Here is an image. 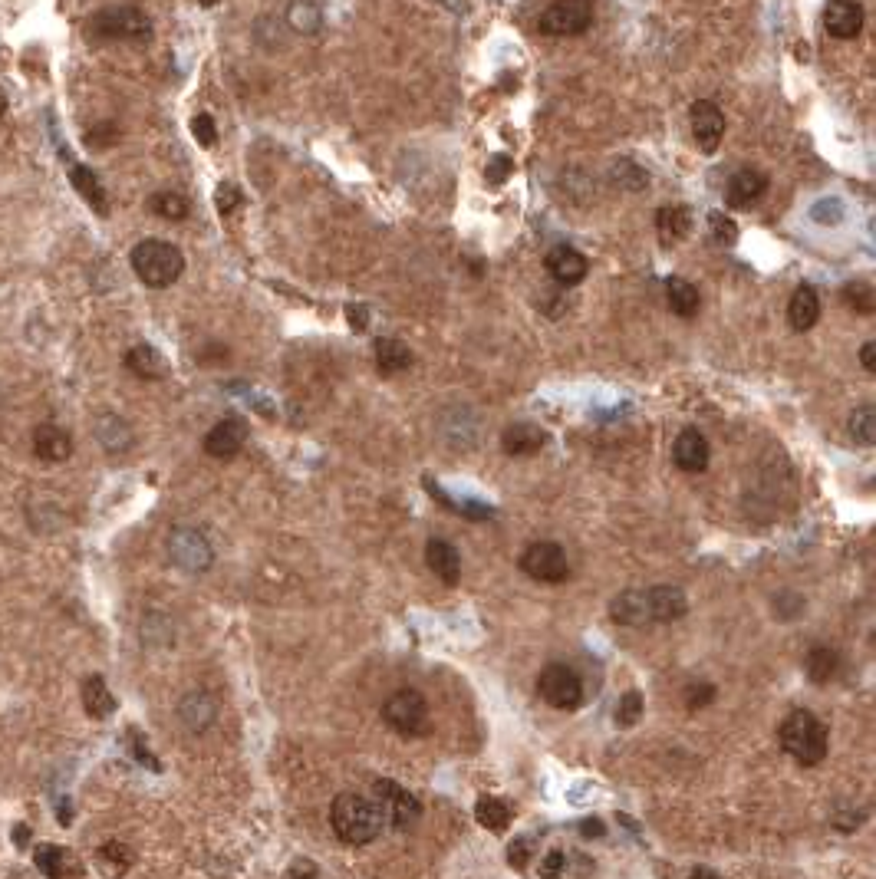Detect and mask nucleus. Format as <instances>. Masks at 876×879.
<instances>
[{"instance_id":"6e6d98bb","label":"nucleus","mask_w":876,"mask_h":879,"mask_svg":"<svg viewBox=\"0 0 876 879\" xmlns=\"http://www.w3.org/2000/svg\"><path fill=\"white\" fill-rule=\"evenodd\" d=\"M7 112V96H4V89H0V116H4Z\"/></svg>"},{"instance_id":"4be33fe9","label":"nucleus","mask_w":876,"mask_h":879,"mask_svg":"<svg viewBox=\"0 0 876 879\" xmlns=\"http://www.w3.org/2000/svg\"><path fill=\"white\" fill-rule=\"evenodd\" d=\"M821 320V297H817V290L811 284H801L788 300V323L791 330L797 333H807L811 326Z\"/></svg>"},{"instance_id":"c03bdc74","label":"nucleus","mask_w":876,"mask_h":879,"mask_svg":"<svg viewBox=\"0 0 876 879\" xmlns=\"http://www.w3.org/2000/svg\"><path fill=\"white\" fill-rule=\"evenodd\" d=\"M241 201H244V195H241V188L234 185V182H221V185H218V191H215V205H218L221 214L238 211Z\"/></svg>"},{"instance_id":"a878e982","label":"nucleus","mask_w":876,"mask_h":879,"mask_svg":"<svg viewBox=\"0 0 876 879\" xmlns=\"http://www.w3.org/2000/svg\"><path fill=\"white\" fill-rule=\"evenodd\" d=\"M80 702L86 708V715L96 718V721H103V718H109L112 712H116V698H112L103 675H86L83 689H80Z\"/></svg>"},{"instance_id":"ea45409f","label":"nucleus","mask_w":876,"mask_h":879,"mask_svg":"<svg viewBox=\"0 0 876 879\" xmlns=\"http://www.w3.org/2000/svg\"><path fill=\"white\" fill-rule=\"evenodd\" d=\"M616 721H620L623 728H630V725H636L639 718H643V692H636V689H630L626 692L620 702H616Z\"/></svg>"},{"instance_id":"72a5a7b5","label":"nucleus","mask_w":876,"mask_h":879,"mask_svg":"<svg viewBox=\"0 0 876 879\" xmlns=\"http://www.w3.org/2000/svg\"><path fill=\"white\" fill-rule=\"evenodd\" d=\"M96 863H99V870H103L106 876L119 879L132 863H136V853H132L126 843L109 840V843H103V847L96 850Z\"/></svg>"},{"instance_id":"aec40b11","label":"nucleus","mask_w":876,"mask_h":879,"mask_svg":"<svg viewBox=\"0 0 876 879\" xmlns=\"http://www.w3.org/2000/svg\"><path fill=\"white\" fill-rule=\"evenodd\" d=\"M544 445H547V432L534 422H514L501 432V448H504V455H511V458L537 455Z\"/></svg>"},{"instance_id":"f03ea898","label":"nucleus","mask_w":876,"mask_h":879,"mask_svg":"<svg viewBox=\"0 0 876 879\" xmlns=\"http://www.w3.org/2000/svg\"><path fill=\"white\" fill-rule=\"evenodd\" d=\"M86 33L93 43H149L152 20L142 7L132 4L103 7L86 20Z\"/></svg>"},{"instance_id":"37998d69","label":"nucleus","mask_w":876,"mask_h":879,"mask_svg":"<svg viewBox=\"0 0 876 879\" xmlns=\"http://www.w3.org/2000/svg\"><path fill=\"white\" fill-rule=\"evenodd\" d=\"M192 132H195L198 145H205V149H211V145L218 142V126L208 112H198V116L192 119Z\"/></svg>"},{"instance_id":"cd10ccee","label":"nucleus","mask_w":876,"mask_h":879,"mask_svg":"<svg viewBox=\"0 0 876 879\" xmlns=\"http://www.w3.org/2000/svg\"><path fill=\"white\" fill-rule=\"evenodd\" d=\"M610 616H613V623H620V626H646L649 623L646 590H623L610 603Z\"/></svg>"},{"instance_id":"b1692460","label":"nucleus","mask_w":876,"mask_h":879,"mask_svg":"<svg viewBox=\"0 0 876 879\" xmlns=\"http://www.w3.org/2000/svg\"><path fill=\"white\" fill-rule=\"evenodd\" d=\"M70 182L76 188V195H80L89 208H93L99 218H106L109 214V198H106V188L103 182H99V175L93 172L89 165H70Z\"/></svg>"},{"instance_id":"2f4dec72","label":"nucleus","mask_w":876,"mask_h":879,"mask_svg":"<svg viewBox=\"0 0 876 879\" xmlns=\"http://www.w3.org/2000/svg\"><path fill=\"white\" fill-rule=\"evenodd\" d=\"M287 24L294 27L300 37H317L323 30V10L317 0H290Z\"/></svg>"},{"instance_id":"58836bf2","label":"nucleus","mask_w":876,"mask_h":879,"mask_svg":"<svg viewBox=\"0 0 876 879\" xmlns=\"http://www.w3.org/2000/svg\"><path fill=\"white\" fill-rule=\"evenodd\" d=\"M613 178H616V185H623V188H630V191H643L649 185V175L633 159H620V162H616L613 165Z\"/></svg>"},{"instance_id":"0eeeda50","label":"nucleus","mask_w":876,"mask_h":879,"mask_svg":"<svg viewBox=\"0 0 876 879\" xmlns=\"http://www.w3.org/2000/svg\"><path fill=\"white\" fill-rule=\"evenodd\" d=\"M590 24H593L590 0H557V4H550L541 14L537 30H541L544 37H580Z\"/></svg>"},{"instance_id":"423d86ee","label":"nucleus","mask_w":876,"mask_h":879,"mask_svg":"<svg viewBox=\"0 0 876 879\" xmlns=\"http://www.w3.org/2000/svg\"><path fill=\"white\" fill-rule=\"evenodd\" d=\"M537 692H541L550 708H560V712H574V708L583 705L580 675L564 666V662H547L541 675H537Z\"/></svg>"},{"instance_id":"a19ab883","label":"nucleus","mask_w":876,"mask_h":879,"mask_svg":"<svg viewBox=\"0 0 876 879\" xmlns=\"http://www.w3.org/2000/svg\"><path fill=\"white\" fill-rule=\"evenodd\" d=\"M811 218H814L817 224H844V218H847V205H844V201H840V198H821V201H814Z\"/></svg>"},{"instance_id":"603ef678","label":"nucleus","mask_w":876,"mask_h":879,"mask_svg":"<svg viewBox=\"0 0 876 879\" xmlns=\"http://www.w3.org/2000/svg\"><path fill=\"white\" fill-rule=\"evenodd\" d=\"M580 833H583V837H603L606 827H603V820L593 817V820H583V824H580Z\"/></svg>"},{"instance_id":"8fccbe9b","label":"nucleus","mask_w":876,"mask_h":879,"mask_svg":"<svg viewBox=\"0 0 876 879\" xmlns=\"http://www.w3.org/2000/svg\"><path fill=\"white\" fill-rule=\"evenodd\" d=\"M346 317H350V326H356V330H366L369 310L366 307H346Z\"/></svg>"},{"instance_id":"c756f323","label":"nucleus","mask_w":876,"mask_h":879,"mask_svg":"<svg viewBox=\"0 0 876 879\" xmlns=\"http://www.w3.org/2000/svg\"><path fill=\"white\" fill-rule=\"evenodd\" d=\"M666 300H669V310L676 313V317H682V320H692L695 313H699V307H702L699 290H695V284H689L685 277H669L666 280Z\"/></svg>"},{"instance_id":"a211bd4d","label":"nucleus","mask_w":876,"mask_h":879,"mask_svg":"<svg viewBox=\"0 0 876 879\" xmlns=\"http://www.w3.org/2000/svg\"><path fill=\"white\" fill-rule=\"evenodd\" d=\"M765 195H768V175L758 172V168H741V172L728 178V188H725L728 208H751Z\"/></svg>"},{"instance_id":"dca6fc26","label":"nucleus","mask_w":876,"mask_h":879,"mask_svg":"<svg viewBox=\"0 0 876 879\" xmlns=\"http://www.w3.org/2000/svg\"><path fill=\"white\" fill-rule=\"evenodd\" d=\"M218 718V698L205 692V689H195L182 695V702H178V721L195 731V735H201V731H208L211 725H215Z\"/></svg>"},{"instance_id":"49530a36","label":"nucleus","mask_w":876,"mask_h":879,"mask_svg":"<svg viewBox=\"0 0 876 879\" xmlns=\"http://www.w3.org/2000/svg\"><path fill=\"white\" fill-rule=\"evenodd\" d=\"M715 702V685L712 682H699V685H689L685 689V705L689 708H705Z\"/></svg>"},{"instance_id":"20e7f679","label":"nucleus","mask_w":876,"mask_h":879,"mask_svg":"<svg viewBox=\"0 0 876 879\" xmlns=\"http://www.w3.org/2000/svg\"><path fill=\"white\" fill-rule=\"evenodd\" d=\"M781 748L788 751L797 764H804V768L821 764L827 758L824 721L814 712H807V708H797V712H791L781 721Z\"/></svg>"},{"instance_id":"ddd939ff","label":"nucleus","mask_w":876,"mask_h":879,"mask_svg":"<svg viewBox=\"0 0 876 879\" xmlns=\"http://www.w3.org/2000/svg\"><path fill=\"white\" fill-rule=\"evenodd\" d=\"M544 267H547V274L554 277L560 287H577L580 280L587 277V270H590L587 257H583L577 247H570V244L550 247L547 257H544Z\"/></svg>"},{"instance_id":"79ce46f5","label":"nucleus","mask_w":876,"mask_h":879,"mask_svg":"<svg viewBox=\"0 0 876 879\" xmlns=\"http://www.w3.org/2000/svg\"><path fill=\"white\" fill-rule=\"evenodd\" d=\"M709 231H712L715 244L732 247V244L738 241V224H735L732 218H728V214H722V211H712V214H709Z\"/></svg>"},{"instance_id":"de8ad7c7","label":"nucleus","mask_w":876,"mask_h":879,"mask_svg":"<svg viewBox=\"0 0 876 879\" xmlns=\"http://www.w3.org/2000/svg\"><path fill=\"white\" fill-rule=\"evenodd\" d=\"M508 175H511V159H508V155H494L491 165L485 168V178L491 185H501Z\"/></svg>"},{"instance_id":"3c124183","label":"nucleus","mask_w":876,"mask_h":879,"mask_svg":"<svg viewBox=\"0 0 876 879\" xmlns=\"http://www.w3.org/2000/svg\"><path fill=\"white\" fill-rule=\"evenodd\" d=\"M508 860L518 866V870H524V863H527V840H518L511 847V853H508Z\"/></svg>"},{"instance_id":"1a4fd4ad","label":"nucleus","mask_w":876,"mask_h":879,"mask_svg":"<svg viewBox=\"0 0 876 879\" xmlns=\"http://www.w3.org/2000/svg\"><path fill=\"white\" fill-rule=\"evenodd\" d=\"M521 570L537 583H564L567 580V554L564 547L554 544V540H537V544H527L521 554Z\"/></svg>"},{"instance_id":"7c9ffc66","label":"nucleus","mask_w":876,"mask_h":879,"mask_svg":"<svg viewBox=\"0 0 876 879\" xmlns=\"http://www.w3.org/2000/svg\"><path fill=\"white\" fill-rule=\"evenodd\" d=\"M656 231L662 244H676L685 234L692 231V211L685 205H672V208H659L656 214Z\"/></svg>"},{"instance_id":"473e14b6","label":"nucleus","mask_w":876,"mask_h":879,"mask_svg":"<svg viewBox=\"0 0 876 879\" xmlns=\"http://www.w3.org/2000/svg\"><path fill=\"white\" fill-rule=\"evenodd\" d=\"M804 672L814 685H827L830 679H837V672H840V652L830 646L811 649L804 659Z\"/></svg>"},{"instance_id":"c9c22d12","label":"nucleus","mask_w":876,"mask_h":879,"mask_svg":"<svg viewBox=\"0 0 876 879\" xmlns=\"http://www.w3.org/2000/svg\"><path fill=\"white\" fill-rule=\"evenodd\" d=\"M149 211L159 214V218H165V221H185L192 205H188V198L178 195V191H155V195L149 198Z\"/></svg>"},{"instance_id":"9d476101","label":"nucleus","mask_w":876,"mask_h":879,"mask_svg":"<svg viewBox=\"0 0 876 879\" xmlns=\"http://www.w3.org/2000/svg\"><path fill=\"white\" fill-rule=\"evenodd\" d=\"M376 797L386 810V820H392V827L409 830V827H415V820L422 817V804L406 791V787H399L392 781H376Z\"/></svg>"},{"instance_id":"f704fd0d","label":"nucleus","mask_w":876,"mask_h":879,"mask_svg":"<svg viewBox=\"0 0 876 879\" xmlns=\"http://www.w3.org/2000/svg\"><path fill=\"white\" fill-rule=\"evenodd\" d=\"M475 820L481 827H488L491 833H501V830H508V824H511V807L504 804L501 797H478Z\"/></svg>"},{"instance_id":"a18cd8bd","label":"nucleus","mask_w":876,"mask_h":879,"mask_svg":"<svg viewBox=\"0 0 876 879\" xmlns=\"http://www.w3.org/2000/svg\"><path fill=\"white\" fill-rule=\"evenodd\" d=\"M567 870V856L560 850H550L541 863H537V873H541V879H560Z\"/></svg>"},{"instance_id":"6e6552de","label":"nucleus","mask_w":876,"mask_h":879,"mask_svg":"<svg viewBox=\"0 0 876 879\" xmlns=\"http://www.w3.org/2000/svg\"><path fill=\"white\" fill-rule=\"evenodd\" d=\"M168 557L178 570L185 573H205L215 563V550H211L208 537L195 531V527H175L168 534Z\"/></svg>"},{"instance_id":"4c0bfd02","label":"nucleus","mask_w":876,"mask_h":879,"mask_svg":"<svg viewBox=\"0 0 876 879\" xmlns=\"http://www.w3.org/2000/svg\"><path fill=\"white\" fill-rule=\"evenodd\" d=\"M844 303L853 313H860V317H873V310H876L873 287L870 284H847L844 287Z\"/></svg>"},{"instance_id":"7ed1b4c3","label":"nucleus","mask_w":876,"mask_h":879,"mask_svg":"<svg viewBox=\"0 0 876 879\" xmlns=\"http://www.w3.org/2000/svg\"><path fill=\"white\" fill-rule=\"evenodd\" d=\"M129 264L136 270V277L145 287L152 290H165L172 287L178 277L185 274V254L178 251L175 244L159 241V238H145L132 247Z\"/></svg>"},{"instance_id":"f3484780","label":"nucleus","mask_w":876,"mask_h":879,"mask_svg":"<svg viewBox=\"0 0 876 879\" xmlns=\"http://www.w3.org/2000/svg\"><path fill=\"white\" fill-rule=\"evenodd\" d=\"M244 442H247V422L234 419V415H231V419H221L205 435V452L211 458H218V461H228V458H234L241 452Z\"/></svg>"},{"instance_id":"4468645a","label":"nucleus","mask_w":876,"mask_h":879,"mask_svg":"<svg viewBox=\"0 0 876 879\" xmlns=\"http://www.w3.org/2000/svg\"><path fill=\"white\" fill-rule=\"evenodd\" d=\"M33 455H37L43 465H63L66 458L73 455V438L63 425L56 422H43L33 428Z\"/></svg>"},{"instance_id":"2eb2a0df","label":"nucleus","mask_w":876,"mask_h":879,"mask_svg":"<svg viewBox=\"0 0 876 879\" xmlns=\"http://www.w3.org/2000/svg\"><path fill=\"white\" fill-rule=\"evenodd\" d=\"M863 20L867 14H863L860 0H830L824 10V30L834 40H853L863 30Z\"/></svg>"},{"instance_id":"6ab92c4d","label":"nucleus","mask_w":876,"mask_h":879,"mask_svg":"<svg viewBox=\"0 0 876 879\" xmlns=\"http://www.w3.org/2000/svg\"><path fill=\"white\" fill-rule=\"evenodd\" d=\"M689 610V600L679 586H649L646 590V613L649 623H676Z\"/></svg>"},{"instance_id":"4d7b16f0","label":"nucleus","mask_w":876,"mask_h":879,"mask_svg":"<svg viewBox=\"0 0 876 879\" xmlns=\"http://www.w3.org/2000/svg\"><path fill=\"white\" fill-rule=\"evenodd\" d=\"M201 4H205V7H215V4H221V0H201Z\"/></svg>"},{"instance_id":"09e8293b","label":"nucleus","mask_w":876,"mask_h":879,"mask_svg":"<svg viewBox=\"0 0 876 879\" xmlns=\"http://www.w3.org/2000/svg\"><path fill=\"white\" fill-rule=\"evenodd\" d=\"M860 363H863V369H867L870 376L876 373V343L873 340L860 346Z\"/></svg>"},{"instance_id":"bb28decb","label":"nucleus","mask_w":876,"mask_h":879,"mask_svg":"<svg viewBox=\"0 0 876 879\" xmlns=\"http://www.w3.org/2000/svg\"><path fill=\"white\" fill-rule=\"evenodd\" d=\"M373 359H376V369L383 376H396V373H406V369L412 366V349L402 340L386 336V340H376Z\"/></svg>"},{"instance_id":"39448f33","label":"nucleus","mask_w":876,"mask_h":879,"mask_svg":"<svg viewBox=\"0 0 876 879\" xmlns=\"http://www.w3.org/2000/svg\"><path fill=\"white\" fill-rule=\"evenodd\" d=\"M383 718L386 725L402 738H422L429 735V702L419 689H396L383 702Z\"/></svg>"},{"instance_id":"c85d7f7f","label":"nucleus","mask_w":876,"mask_h":879,"mask_svg":"<svg viewBox=\"0 0 876 879\" xmlns=\"http://www.w3.org/2000/svg\"><path fill=\"white\" fill-rule=\"evenodd\" d=\"M33 863H37V870L43 876H50V879H66V876L80 873V866L73 863L70 850L53 847V843H43V847H37V853H33Z\"/></svg>"},{"instance_id":"f257e3e1","label":"nucleus","mask_w":876,"mask_h":879,"mask_svg":"<svg viewBox=\"0 0 876 879\" xmlns=\"http://www.w3.org/2000/svg\"><path fill=\"white\" fill-rule=\"evenodd\" d=\"M330 827L336 833V840L346 843V847H366V843H373L379 833H383L386 810L373 797L343 791L336 794L330 804Z\"/></svg>"},{"instance_id":"393cba45","label":"nucleus","mask_w":876,"mask_h":879,"mask_svg":"<svg viewBox=\"0 0 876 879\" xmlns=\"http://www.w3.org/2000/svg\"><path fill=\"white\" fill-rule=\"evenodd\" d=\"M93 432H96V442L103 445L109 455H122V452H129V448H132V428H129V422L119 419V415H112V412L99 415L96 425H93Z\"/></svg>"},{"instance_id":"9b49d317","label":"nucleus","mask_w":876,"mask_h":879,"mask_svg":"<svg viewBox=\"0 0 876 879\" xmlns=\"http://www.w3.org/2000/svg\"><path fill=\"white\" fill-rule=\"evenodd\" d=\"M689 122H692L695 145H699L702 152H715L718 145H722V139H725V116H722V109H718L715 103H709V99L692 103Z\"/></svg>"},{"instance_id":"e433bc0d","label":"nucleus","mask_w":876,"mask_h":879,"mask_svg":"<svg viewBox=\"0 0 876 879\" xmlns=\"http://www.w3.org/2000/svg\"><path fill=\"white\" fill-rule=\"evenodd\" d=\"M847 428H850L853 442L863 445V448H873V442H876V409H873V405H860V409H853Z\"/></svg>"},{"instance_id":"864d4df0","label":"nucleus","mask_w":876,"mask_h":879,"mask_svg":"<svg viewBox=\"0 0 876 879\" xmlns=\"http://www.w3.org/2000/svg\"><path fill=\"white\" fill-rule=\"evenodd\" d=\"M689 879H722L715 870H709V866H695V870L689 873Z\"/></svg>"},{"instance_id":"5fc2aeb1","label":"nucleus","mask_w":876,"mask_h":879,"mask_svg":"<svg viewBox=\"0 0 876 879\" xmlns=\"http://www.w3.org/2000/svg\"><path fill=\"white\" fill-rule=\"evenodd\" d=\"M14 840H17V843H24V840H30V830H27V827H17V833H14Z\"/></svg>"},{"instance_id":"412c9836","label":"nucleus","mask_w":876,"mask_h":879,"mask_svg":"<svg viewBox=\"0 0 876 879\" xmlns=\"http://www.w3.org/2000/svg\"><path fill=\"white\" fill-rule=\"evenodd\" d=\"M425 563H429V570L445 586H458V580H462V554H458V547H452L442 537H435L425 544Z\"/></svg>"},{"instance_id":"f8f14e48","label":"nucleus","mask_w":876,"mask_h":879,"mask_svg":"<svg viewBox=\"0 0 876 879\" xmlns=\"http://www.w3.org/2000/svg\"><path fill=\"white\" fill-rule=\"evenodd\" d=\"M709 458H712L709 438H705L699 428H682L676 442H672V461H676L685 475H702V471L709 468Z\"/></svg>"},{"instance_id":"5701e85b","label":"nucleus","mask_w":876,"mask_h":879,"mask_svg":"<svg viewBox=\"0 0 876 879\" xmlns=\"http://www.w3.org/2000/svg\"><path fill=\"white\" fill-rule=\"evenodd\" d=\"M126 369L145 382H159L168 376V359L152 343H136L126 353Z\"/></svg>"}]
</instances>
